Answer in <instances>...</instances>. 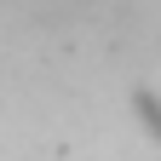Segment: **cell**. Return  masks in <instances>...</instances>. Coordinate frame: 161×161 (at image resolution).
I'll return each mask as SVG.
<instances>
[{"label": "cell", "instance_id": "obj_1", "mask_svg": "<svg viewBox=\"0 0 161 161\" xmlns=\"http://www.w3.org/2000/svg\"><path fill=\"white\" fill-rule=\"evenodd\" d=\"M92 6H98V0H12V12L23 17V23H35V29H69Z\"/></svg>", "mask_w": 161, "mask_h": 161}]
</instances>
